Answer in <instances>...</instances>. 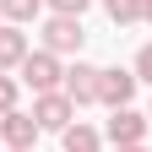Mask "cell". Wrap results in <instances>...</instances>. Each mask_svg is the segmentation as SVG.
Here are the masks:
<instances>
[{"label": "cell", "mask_w": 152, "mask_h": 152, "mask_svg": "<svg viewBox=\"0 0 152 152\" xmlns=\"http://www.w3.org/2000/svg\"><path fill=\"white\" fill-rule=\"evenodd\" d=\"M16 82H27L33 92H60L65 82V65H60V54H49V49H33L22 65H16Z\"/></svg>", "instance_id": "6da1fadb"}, {"label": "cell", "mask_w": 152, "mask_h": 152, "mask_svg": "<svg viewBox=\"0 0 152 152\" xmlns=\"http://www.w3.org/2000/svg\"><path fill=\"white\" fill-rule=\"evenodd\" d=\"M147 130H152V120L147 114H136V109H109V125H103V136L114 141V147H141L147 141Z\"/></svg>", "instance_id": "7a4b0ae2"}, {"label": "cell", "mask_w": 152, "mask_h": 152, "mask_svg": "<svg viewBox=\"0 0 152 152\" xmlns=\"http://www.w3.org/2000/svg\"><path fill=\"white\" fill-rule=\"evenodd\" d=\"M33 120H38V130H60L76 120V103L65 98V92H33Z\"/></svg>", "instance_id": "3957f363"}, {"label": "cell", "mask_w": 152, "mask_h": 152, "mask_svg": "<svg viewBox=\"0 0 152 152\" xmlns=\"http://www.w3.org/2000/svg\"><path fill=\"white\" fill-rule=\"evenodd\" d=\"M38 136H44V130H38L33 114H22V109L0 114V147H6V152H33V147H38Z\"/></svg>", "instance_id": "277c9868"}, {"label": "cell", "mask_w": 152, "mask_h": 152, "mask_svg": "<svg viewBox=\"0 0 152 152\" xmlns=\"http://www.w3.org/2000/svg\"><path fill=\"white\" fill-rule=\"evenodd\" d=\"M82 16H49V22H44V49L49 54H60V60H65V54H82Z\"/></svg>", "instance_id": "5b68a950"}, {"label": "cell", "mask_w": 152, "mask_h": 152, "mask_svg": "<svg viewBox=\"0 0 152 152\" xmlns=\"http://www.w3.org/2000/svg\"><path fill=\"white\" fill-rule=\"evenodd\" d=\"M136 71H120V65H109V71H98V103L103 109H125L130 98H136Z\"/></svg>", "instance_id": "8992f818"}, {"label": "cell", "mask_w": 152, "mask_h": 152, "mask_svg": "<svg viewBox=\"0 0 152 152\" xmlns=\"http://www.w3.org/2000/svg\"><path fill=\"white\" fill-rule=\"evenodd\" d=\"M60 92L76 103V109H87V103H98V65H87V60H76V65H65V82H60Z\"/></svg>", "instance_id": "52a82bcc"}, {"label": "cell", "mask_w": 152, "mask_h": 152, "mask_svg": "<svg viewBox=\"0 0 152 152\" xmlns=\"http://www.w3.org/2000/svg\"><path fill=\"white\" fill-rule=\"evenodd\" d=\"M33 54V44H27V33L16 27V22H0V71H16Z\"/></svg>", "instance_id": "ba28073f"}, {"label": "cell", "mask_w": 152, "mask_h": 152, "mask_svg": "<svg viewBox=\"0 0 152 152\" xmlns=\"http://www.w3.org/2000/svg\"><path fill=\"white\" fill-rule=\"evenodd\" d=\"M60 147H65V152H98V130L82 125V120H71V125L60 130Z\"/></svg>", "instance_id": "9c48e42d"}, {"label": "cell", "mask_w": 152, "mask_h": 152, "mask_svg": "<svg viewBox=\"0 0 152 152\" xmlns=\"http://www.w3.org/2000/svg\"><path fill=\"white\" fill-rule=\"evenodd\" d=\"M38 11H44V0H0V16H6V22H16V27L33 22Z\"/></svg>", "instance_id": "30bf717a"}, {"label": "cell", "mask_w": 152, "mask_h": 152, "mask_svg": "<svg viewBox=\"0 0 152 152\" xmlns=\"http://www.w3.org/2000/svg\"><path fill=\"white\" fill-rule=\"evenodd\" d=\"M103 11H109V22H114V27L141 22V0H103Z\"/></svg>", "instance_id": "8fae6325"}, {"label": "cell", "mask_w": 152, "mask_h": 152, "mask_svg": "<svg viewBox=\"0 0 152 152\" xmlns=\"http://www.w3.org/2000/svg\"><path fill=\"white\" fill-rule=\"evenodd\" d=\"M16 98H22V82H16L11 71H0V114H11V109H16Z\"/></svg>", "instance_id": "7c38bea8"}, {"label": "cell", "mask_w": 152, "mask_h": 152, "mask_svg": "<svg viewBox=\"0 0 152 152\" xmlns=\"http://www.w3.org/2000/svg\"><path fill=\"white\" fill-rule=\"evenodd\" d=\"M44 6H49L54 16H82V11L92 6V0H44Z\"/></svg>", "instance_id": "4fadbf2b"}, {"label": "cell", "mask_w": 152, "mask_h": 152, "mask_svg": "<svg viewBox=\"0 0 152 152\" xmlns=\"http://www.w3.org/2000/svg\"><path fill=\"white\" fill-rule=\"evenodd\" d=\"M130 71H136V82H152V44L136 49V65H130Z\"/></svg>", "instance_id": "5bb4252c"}, {"label": "cell", "mask_w": 152, "mask_h": 152, "mask_svg": "<svg viewBox=\"0 0 152 152\" xmlns=\"http://www.w3.org/2000/svg\"><path fill=\"white\" fill-rule=\"evenodd\" d=\"M141 22H147V27H152V0H141Z\"/></svg>", "instance_id": "9a60e30c"}, {"label": "cell", "mask_w": 152, "mask_h": 152, "mask_svg": "<svg viewBox=\"0 0 152 152\" xmlns=\"http://www.w3.org/2000/svg\"><path fill=\"white\" fill-rule=\"evenodd\" d=\"M114 152H147V141H141V147H114Z\"/></svg>", "instance_id": "2e32d148"}, {"label": "cell", "mask_w": 152, "mask_h": 152, "mask_svg": "<svg viewBox=\"0 0 152 152\" xmlns=\"http://www.w3.org/2000/svg\"><path fill=\"white\" fill-rule=\"evenodd\" d=\"M147 120H152V109H147Z\"/></svg>", "instance_id": "e0dca14e"}, {"label": "cell", "mask_w": 152, "mask_h": 152, "mask_svg": "<svg viewBox=\"0 0 152 152\" xmlns=\"http://www.w3.org/2000/svg\"><path fill=\"white\" fill-rule=\"evenodd\" d=\"M33 152H38V147H33Z\"/></svg>", "instance_id": "ac0fdd59"}]
</instances>
